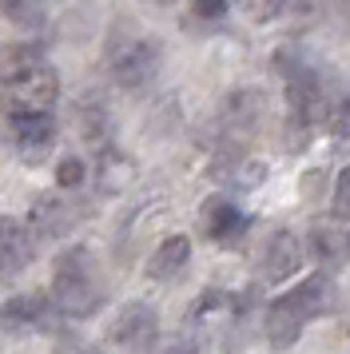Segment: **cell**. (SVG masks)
I'll return each mask as SVG.
<instances>
[{"mask_svg": "<svg viewBox=\"0 0 350 354\" xmlns=\"http://www.w3.org/2000/svg\"><path fill=\"white\" fill-rule=\"evenodd\" d=\"M56 96H60V76L36 44L0 48V112L8 115V124L52 115Z\"/></svg>", "mask_w": 350, "mask_h": 354, "instance_id": "6da1fadb", "label": "cell"}, {"mask_svg": "<svg viewBox=\"0 0 350 354\" xmlns=\"http://www.w3.org/2000/svg\"><path fill=\"white\" fill-rule=\"evenodd\" d=\"M334 306V283L331 274H311L302 279L299 287H291L286 295H279L275 303L267 306V342L275 351H286L302 338V330L315 319H322Z\"/></svg>", "mask_w": 350, "mask_h": 354, "instance_id": "7a4b0ae2", "label": "cell"}, {"mask_svg": "<svg viewBox=\"0 0 350 354\" xmlns=\"http://www.w3.org/2000/svg\"><path fill=\"white\" fill-rule=\"evenodd\" d=\"M52 306L68 315V319H92L100 306L108 303V287L104 274L95 267L88 247H68L60 251L56 267H52Z\"/></svg>", "mask_w": 350, "mask_h": 354, "instance_id": "3957f363", "label": "cell"}, {"mask_svg": "<svg viewBox=\"0 0 350 354\" xmlns=\"http://www.w3.org/2000/svg\"><path fill=\"white\" fill-rule=\"evenodd\" d=\"M163 48H159L156 36L140 32L136 24H116L108 36V72L111 80L127 88V92H140L156 80Z\"/></svg>", "mask_w": 350, "mask_h": 354, "instance_id": "277c9868", "label": "cell"}, {"mask_svg": "<svg viewBox=\"0 0 350 354\" xmlns=\"http://www.w3.org/2000/svg\"><path fill=\"white\" fill-rule=\"evenodd\" d=\"M286 76V124L299 131L295 140H311L318 131V124H326V115H331V100L322 92V80H318V72L311 64H302V60H291V64H279Z\"/></svg>", "mask_w": 350, "mask_h": 354, "instance_id": "5b68a950", "label": "cell"}, {"mask_svg": "<svg viewBox=\"0 0 350 354\" xmlns=\"http://www.w3.org/2000/svg\"><path fill=\"white\" fill-rule=\"evenodd\" d=\"M156 335H159V319L147 303H127L108 326L111 342L124 346V351H131V354L151 351V346H156Z\"/></svg>", "mask_w": 350, "mask_h": 354, "instance_id": "8992f818", "label": "cell"}, {"mask_svg": "<svg viewBox=\"0 0 350 354\" xmlns=\"http://www.w3.org/2000/svg\"><path fill=\"white\" fill-rule=\"evenodd\" d=\"M36 255V235L28 223H20L12 215H0V283H8L24 271Z\"/></svg>", "mask_w": 350, "mask_h": 354, "instance_id": "52a82bcc", "label": "cell"}, {"mask_svg": "<svg viewBox=\"0 0 350 354\" xmlns=\"http://www.w3.org/2000/svg\"><path fill=\"white\" fill-rule=\"evenodd\" d=\"M52 315L56 306L48 295H16L0 306V326L4 330H44L52 326Z\"/></svg>", "mask_w": 350, "mask_h": 354, "instance_id": "ba28073f", "label": "cell"}, {"mask_svg": "<svg viewBox=\"0 0 350 354\" xmlns=\"http://www.w3.org/2000/svg\"><path fill=\"white\" fill-rule=\"evenodd\" d=\"M76 223H80V203L64 199V195L40 199L28 215V231L36 239H56V235H64L68 227H76Z\"/></svg>", "mask_w": 350, "mask_h": 354, "instance_id": "9c48e42d", "label": "cell"}, {"mask_svg": "<svg viewBox=\"0 0 350 354\" xmlns=\"http://www.w3.org/2000/svg\"><path fill=\"white\" fill-rule=\"evenodd\" d=\"M302 263V251H299V239L291 235V231H275L263 247V263H259V271L267 283H283L291 274L299 271Z\"/></svg>", "mask_w": 350, "mask_h": 354, "instance_id": "30bf717a", "label": "cell"}, {"mask_svg": "<svg viewBox=\"0 0 350 354\" xmlns=\"http://www.w3.org/2000/svg\"><path fill=\"white\" fill-rule=\"evenodd\" d=\"M247 231V215L227 199V195H215L203 203V235L215 243H231Z\"/></svg>", "mask_w": 350, "mask_h": 354, "instance_id": "8fae6325", "label": "cell"}, {"mask_svg": "<svg viewBox=\"0 0 350 354\" xmlns=\"http://www.w3.org/2000/svg\"><path fill=\"white\" fill-rule=\"evenodd\" d=\"M187 259H191V239L187 235H172V239H163L151 251V259H147V279L167 283V279H175V274L187 267Z\"/></svg>", "mask_w": 350, "mask_h": 354, "instance_id": "7c38bea8", "label": "cell"}, {"mask_svg": "<svg viewBox=\"0 0 350 354\" xmlns=\"http://www.w3.org/2000/svg\"><path fill=\"white\" fill-rule=\"evenodd\" d=\"M311 251H315L318 263H326V267H338V263H347L350 259V231L347 227L331 223H315L311 227Z\"/></svg>", "mask_w": 350, "mask_h": 354, "instance_id": "4fadbf2b", "label": "cell"}, {"mask_svg": "<svg viewBox=\"0 0 350 354\" xmlns=\"http://www.w3.org/2000/svg\"><path fill=\"white\" fill-rule=\"evenodd\" d=\"M56 136V120L44 115V120H24V124H12V140L20 147H48Z\"/></svg>", "mask_w": 350, "mask_h": 354, "instance_id": "5bb4252c", "label": "cell"}, {"mask_svg": "<svg viewBox=\"0 0 350 354\" xmlns=\"http://www.w3.org/2000/svg\"><path fill=\"white\" fill-rule=\"evenodd\" d=\"M127 176H131V167H127V160L120 151H100V160H95V179H100L104 192H116Z\"/></svg>", "mask_w": 350, "mask_h": 354, "instance_id": "9a60e30c", "label": "cell"}, {"mask_svg": "<svg viewBox=\"0 0 350 354\" xmlns=\"http://www.w3.org/2000/svg\"><path fill=\"white\" fill-rule=\"evenodd\" d=\"M331 219L338 227L350 231V167L338 171V183H334V207H331Z\"/></svg>", "mask_w": 350, "mask_h": 354, "instance_id": "2e32d148", "label": "cell"}, {"mask_svg": "<svg viewBox=\"0 0 350 354\" xmlns=\"http://www.w3.org/2000/svg\"><path fill=\"white\" fill-rule=\"evenodd\" d=\"M84 179H88V163L84 160H64L60 167H56V187H84Z\"/></svg>", "mask_w": 350, "mask_h": 354, "instance_id": "e0dca14e", "label": "cell"}, {"mask_svg": "<svg viewBox=\"0 0 350 354\" xmlns=\"http://www.w3.org/2000/svg\"><path fill=\"white\" fill-rule=\"evenodd\" d=\"M4 17L16 24H44V8L40 4H4Z\"/></svg>", "mask_w": 350, "mask_h": 354, "instance_id": "ac0fdd59", "label": "cell"}, {"mask_svg": "<svg viewBox=\"0 0 350 354\" xmlns=\"http://www.w3.org/2000/svg\"><path fill=\"white\" fill-rule=\"evenodd\" d=\"M156 354H203V346H199L195 338H172V342H163Z\"/></svg>", "mask_w": 350, "mask_h": 354, "instance_id": "d6986e66", "label": "cell"}, {"mask_svg": "<svg viewBox=\"0 0 350 354\" xmlns=\"http://www.w3.org/2000/svg\"><path fill=\"white\" fill-rule=\"evenodd\" d=\"M279 12H283V4H247V17H255V20L279 17Z\"/></svg>", "mask_w": 350, "mask_h": 354, "instance_id": "ffe728a7", "label": "cell"}, {"mask_svg": "<svg viewBox=\"0 0 350 354\" xmlns=\"http://www.w3.org/2000/svg\"><path fill=\"white\" fill-rule=\"evenodd\" d=\"M191 12L203 17V20H219V17H227V4H195Z\"/></svg>", "mask_w": 350, "mask_h": 354, "instance_id": "44dd1931", "label": "cell"}, {"mask_svg": "<svg viewBox=\"0 0 350 354\" xmlns=\"http://www.w3.org/2000/svg\"><path fill=\"white\" fill-rule=\"evenodd\" d=\"M60 354H95V351H84V346H64Z\"/></svg>", "mask_w": 350, "mask_h": 354, "instance_id": "7402d4cb", "label": "cell"}]
</instances>
